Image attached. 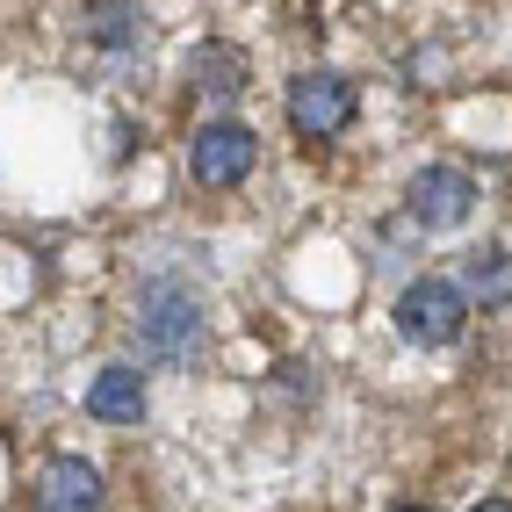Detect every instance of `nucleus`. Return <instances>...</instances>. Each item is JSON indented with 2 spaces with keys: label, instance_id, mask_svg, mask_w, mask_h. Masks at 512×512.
<instances>
[{
  "label": "nucleus",
  "instance_id": "nucleus-1",
  "mask_svg": "<svg viewBox=\"0 0 512 512\" xmlns=\"http://www.w3.org/2000/svg\"><path fill=\"white\" fill-rule=\"evenodd\" d=\"M138 339H145V361L159 368H188L202 354V303L181 282H152L138 296Z\"/></svg>",
  "mask_w": 512,
  "mask_h": 512
},
{
  "label": "nucleus",
  "instance_id": "nucleus-2",
  "mask_svg": "<svg viewBox=\"0 0 512 512\" xmlns=\"http://www.w3.org/2000/svg\"><path fill=\"white\" fill-rule=\"evenodd\" d=\"M462 325H469V303H462L455 282H440V275H419L397 296V332L412 339V347H455Z\"/></svg>",
  "mask_w": 512,
  "mask_h": 512
},
{
  "label": "nucleus",
  "instance_id": "nucleus-3",
  "mask_svg": "<svg viewBox=\"0 0 512 512\" xmlns=\"http://www.w3.org/2000/svg\"><path fill=\"white\" fill-rule=\"evenodd\" d=\"M253 159H260V138L246 123H202L195 145H188V174L202 188H238L253 174Z\"/></svg>",
  "mask_w": 512,
  "mask_h": 512
},
{
  "label": "nucleus",
  "instance_id": "nucleus-4",
  "mask_svg": "<svg viewBox=\"0 0 512 512\" xmlns=\"http://www.w3.org/2000/svg\"><path fill=\"white\" fill-rule=\"evenodd\" d=\"M347 123H354V87L339 80V73H303V80L289 87V130H296V138L325 145V138H339Z\"/></svg>",
  "mask_w": 512,
  "mask_h": 512
},
{
  "label": "nucleus",
  "instance_id": "nucleus-5",
  "mask_svg": "<svg viewBox=\"0 0 512 512\" xmlns=\"http://www.w3.org/2000/svg\"><path fill=\"white\" fill-rule=\"evenodd\" d=\"M404 202H412V217L426 231H462L469 210H476V181L462 174V166H419L412 188H404Z\"/></svg>",
  "mask_w": 512,
  "mask_h": 512
},
{
  "label": "nucleus",
  "instance_id": "nucleus-6",
  "mask_svg": "<svg viewBox=\"0 0 512 512\" xmlns=\"http://www.w3.org/2000/svg\"><path fill=\"white\" fill-rule=\"evenodd\" d=\"M37 512H101V469L80 455H58L37 476Z\"/></svg>",
  "mask_w": 512,
  "mask_h": 512
},
{
  "label": "nucleus",
  "instance_id": "nucleus-7",
  "mask_svg": "<svg viewBox=\"0 0 512 512\" xmlns=\"http://www.w3.org/2000/svg\"><path fill=\"white\" fill-rule=\"evenodd\" d=\"M145 404H152V390H145V375H138V368H101L94 383H87V412H94V419H109V426H138V419H145Z\"/></svg>",
  "mask_w": 512,
  "mask_h": 512
},
{
  "label": "nucleus",
  "instance_id": "nucleus-8",
  "mask_svg": "<svg viewBox=\"0 0 512 512\" xmlns=\"http://www.w3.org/2000/svg\"><path fill=\"white\" fill-rule=\"evenodd\" d=\"M188 80H195L202 94L231 101V94H246V58H238L231 44H202V51L188 58Z\"/></svg>",
  "mask_w": 512,
  "mask_h": 512
},
{
  "label": "nucleus",
  "instance_id": "nucleus-9",
  "mask_svg": "<svg viewBox=\"0 0 512 512\" xmlns=\"http://www.w3.org/2000/svg\"><path fill=\"white\" fill-rule=\"evenodd\" d=\"M87 37L116 44V51H138L145 44V15L130 8V0H94V8H87Z\"/></svg>",
  "mask_w": 512,
  "mask_h": 512
},
{
  "label": "nucleus",
  "instance_id": "nucleus-10",
  "mask_svg": "<svg viewBox=\"0 0 512 512\" xmlns=\"http://www.w3.org/2000/svg\"><path fill=\"white\" fill-rule=\"evenodd\" d=\"M469 289L484 303H512V260L505 253H476L469 260Z\"/></svg>",
  "mask_w": 512,
  "mask_h": 512
},
{
  "label": "nucleus",
  "instance_id": "nucleus-11",
  "mask_svg": "<svg viewBox=\"0 0 512 512\" xmlns=\"http://www.w3.org/2000/svg\"><path fill=\"white\" fill-rule=\"evenodd\" d=\"M476 512H512V505H505V498H491V505H476Z\"/></svg>",
  "mask_w": 512,
  "mask_h": 512
},
{
  "label": "nucleus",
  "instance_id": "nucleus-12",
  "mask_svg": "<svg viewBox=\"0 0 512 512\" xmlns=\"http://www.w3.org/2000/svg\"><path fill=\"white\" fill-rule=\"evenodd\" d=\"M397 512H426V505H397Z\"/></svg>",
  "mask_w": 512,
  "mask_h": 512
}]
</instances>
